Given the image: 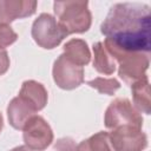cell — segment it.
<instances>
[{
    "label": "cell",
    "instance_id": "obj_20",
    "mask_svg": "<svg viewBox=\"0 0 151 151\" xmlns=\"http://www.w3.org/2000/svg\"><path fill=\"white\" fill-rule=\"evenodd\" d=\"M11 151H32L31 149H28L26 145H20V146H17L14 149H12Z\"/></svg>",
    "mask_w": 151,
    "mask_h": 151
},
{
    "label": "cell",
    "instance_id": "obj_18",
    "mask_svg": "<svg viewBox=\"0 0 151 151\" xmlns=\"http://www.w3.org/2000/svg\"><path fill=\"white\" fill-rule=\"evenodd\" d=\"M54 150L55 151H78L74 140L70 137H64L58 139L54 144Z\"/></svg>",
    "mask_w": 151,
    "mask_h": 151
},
{
    "label": "cell",
    "instance_id": "obj_14",
    "mask_svg": "<svg viewBox=\"0 0 151 151\" xmlns=\"http://www.w3.org/2000/svg\"><path fill=\"white\" fill-rule=\"evenodd\" d=\"M132 99L136 110L139 113L150 114L151 112V101H150V84L149 78H144L133 85H131Z\"/></svg>",
    "mask_w": 151,
    "mask_h": 151
},
{
    "label": "cell",
    "instance_id": "obj_5",
    "mask_svg": "<svg viewBox=\"0 0 151 151\" xmlns=\"http://www.w3.org/2000/svg\"><path fill=\"white\" fill-rule=\"evenodd\" d=\"M104 123L107 129H116L124 125L140 127L143 125V117L126 98L114 99L105 111Z\"/></svg>",
    "mask_w": 151,
    "mask_h": 151
},
{
    "label": "cell",
    "instance_id": "obj_7",
    "mask_svg": "<svg viewBox=\"0 0 151 151\" xmlns=\"http://www.w3.org/2000/svg\"><path fill=\"white\" fill-rule=\"evenodd\" d=\"M22 130L25 145L33 151H44L53 142V131L40 116H33Z\"/></svg>",
    "mask_w": 151,
    "mask_h": 151
},
{
    "label": "cell",
    "instance_id": "obj_6",
    "mask_svg": "<svg viewBox=\"0 0 151 151\" xmlns=\"http://www.w3.org/2000/svg\"><path fill=\"white\" fill-rule=\"evenodd\" d=\"M113 151H143L147 146V137L140 127L124 125L112 129L109 133Z\"/></svg>",
    "mask_w": 151,
    "mask_h": 151
},
{
    "label": "cell",
    "instance_id": "obj_4",
    "mask_svg": "<svg viewBox=\"0 0 151 151\" xmlns=\"http://www.w3.org/2000/svg\"><path fill=\"white\" fill-rule=\"evenodd\" d=\"M68 34L48 13H41L32 25V38L42 48L52 50L60 45Z\"/></svg>",
    "mask_w": 151,
    "mask_h": 151
},
{
    "label": "cell",
    "instance_id": "obj_1",
    "mask_svg": "<svg viewBox=\"0 0 151 151\" xmlns=\"http://www.w3.org/2000/svg\"><path fill=\"white\" fill-rule=\"evenodd\" d=\"M100 32L106 37V42L119 50L150 53V6L140 2L114 4L100 25Z\"/></svg>",
    "mask_w": 151,
    "mask_h": 151
},
{
    "label": "cell",
    "instance_id": "obj_2",
    "mask_svg": "<svg viewBox=\"0 0 151 151\" xmlns=\"http://www.w3.org/2000/svg\"><path fill=\"white\" fill-rule=\"evenodd\" d=\"M53 9L58 18V22L67 34L84 33L91 27L92 15L87 1H55L53 4Z\"/></svg>",
    "mask_w": 151,
    "mask_h": 151
},
{
    "label": "cell",
    "instance_id": "obj_13",
    "mask_svg": "<svg viewBox=\"0 0 151 151\" xmlns=\"http://www.w3.org/2000/svg\"><path fill=\"white\" fill-rule=\"evenodd\" d=\"M22 97H25L27 100H29L38 111L42 110L47 104V91L44 87L42 84L35 81V80H26L21 85L20 93Z\"/></svg>",
    "mask_w": 151,
    "mask_h": 151
},
{
    "label": "cell",
    "instance_id": "obj_19",
    "mask_svg": "<svg viewBox=\"0 0 151 151\" xmlns=\"http://www.w3.org/2000/svg\"><path fill=\"white\" fill-rule=\"evenodd\" d=\"M9 68V57L5 48H0V76L5 74Z\"/></svg>",
    "mask_w": 151,
    "mask_h": 151
},
{
    "label": "cell",
    "instance_id": "obj_9",
    "mask_svg": "<svg viewBox=\"0 0 151 151\" xmlns=\"http://www.w3.org/2000/svg\"><path fill=\"white\" fill-rule=\"evenodd\" d=\"M37 6L34 0H0V25L33 15Z\"/></svg>",
    "mask_w": 151,
    "mask_h": 151
},
{
    "label": "cell",
    "instance_id": "obj_10",
    "mask_svg": "<svg viewBox=\"0 0 151 151\" xmlns=\"http://www.w3.org/2000/svg\"><path fill=\"white\" fill-rule=\"evenodd\" d=\"M37 112V107L21 94L13 98L7 106L8 122L17 130H22L26 123L35 116Z\"/></svg>",
    "mask_w": 151,
    "mask_h": 151
},
{
    "label": "cell",
    "instance_id": "obj_11",
    "mask_svg": "<svg viewBox=\"0 0 151 151\" xmlns=\"http://www.w3.org/2000/svg\"><path fill=\"white\" fill-rule=\"evenodd\" d=\"M66 58L79 66H85L90 63L91 52L83 39H71L64 45V53Z\"/></svg>",
    "mask_w": 151,
    "mask_h": 151
},
{
    "label": "cell",
    "instance_id": "obj_12",
    "mask_svg": "<svg viewBox=\"0 0 151 151\" xmlns=\"http://www.w3.org/2000/svg\"><path fill=\"white\" fill-rule=\"evenodd\" d=\"M93 67L97 72L105 76H110L116 71V60L103 41H98L93 45Z\"/></svg>",
    "mask_w": 151,
    "mask_h": 151
},
{
    "label": "cell",
    "instance_id": "obj_3",
    "mask_svg": "<svg viewBox=\"0 0 151 151\" xmlns=\"http://www.w3.org/2000/svg\"><path fill=\"white\" fill-rule=\"evenodd\" d=\"M104 45L110 51L112 57L118 64V76L127 85H133L134 83L146 78V70L149 68L150 53L144 52H129L119 50L104 40Z\"/></svg>",
    "mask_w": 151,
    "mask_h": 151
},
{
    "label": "cell",
    "instance_id": "obj_17",
    "mask_svg": "<svg viewBox=\"0 0 151 151\" xmlns=\"http://www.w3.org/2000/svg\"><path fill=\"white\" fill-rule=\"evenodd\" d=\"M18 39V34L9 25H0V48H5Z\"/></svg>",
    "mask_w": 151,
    "mask_h": 151
},
{
    "label": "cell",
    "instance_id": "obj_8",
    "mask_svg": "<svg viewBox=\"0 0 151 151\" xmlns=\"http://www.w3.org/2000/svg\"><path fill=\"white\" fill-rule=\"evenodd\" d=\"M52 74L57 86L63 90L77 88L84 83V67L74 64L64 54L54 61Z\"/></svg>",
    "mask_w": 151,
    "mask_h": 151
},
{
    "label": "cell",
    "instance_id": "obj_21",
    "mask_svg": "<svg viewBox=\"0 0 151 151\" xmlns=\"http://www.w3.org/2000/svg\"><path fill=\"white\" fill-rule=\"evenodd\" d=\"M2 125H4V120H2V116H1V113H0V132H1V130H2Z\"/></svg>",
    "mask_w": 151,
    "mask_h": 151
},
{
    "label": "cell",
    "instance_id": "obj_16",
    "mask_svg": "<svg viewBox=\"0 0 151 151\" xmlns=\"http://www.w3.org/2000/svg\"><path fill=\"white\" fill-rule=\"evenodd\" d=\"M87 85L90 87L96 88L99 93L101 94H107V96H113L117 90H119L120 84L117 79L114 78H94L90 81H87Z\"/></svg>",
    "mask_w": 151,
    "mask_h": 151
},
{
    "label": "cell",
    "instance_id": "obj_15",
    "mask_svg": "<svg viewBox=\"0 0 151 151\" xmlns=\"http://www.w3.org/2000/svg\"><path fill=\"white\" fill-rule=\"evenodd\" d=\"M78 151H113L110 144L109 133L100 131L77 145Z\"/></svg>",
    "mask_w": 151,
    "mask_h": 151
}]
</instances>
